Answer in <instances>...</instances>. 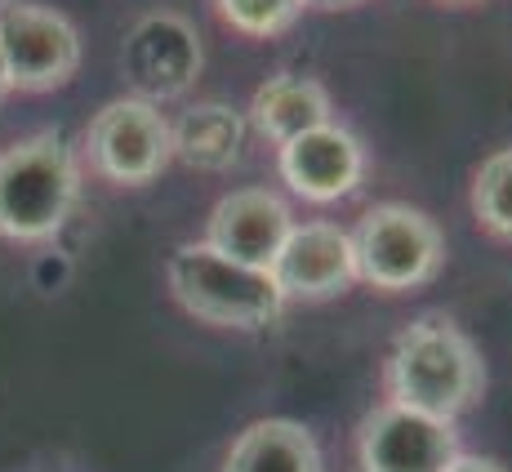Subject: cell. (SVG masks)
I'll return each instance as SVG.
<instances>
[{"label": "cell", "instance_id": "obj_1", "mask_svg": "<svg viewBox=\"0 0 512 472\" xmlns=\"http://www.w3.org/2000/svg\"><path fill=\"white\" fill-rule=\"evenodd\" d=\"M481 357L472 339L441 312L410 321L397 334L383 366L388 401L419 415H432L441 424H455L459 415L481 397Z\"/></svg>", "mask_w": 512, "mask_h": 472}, {"label": "cell", "instance_id": "obj_2", "mask_svg": "<svg viewBox=\"0 0 512 472\" xmlns=\"http://www.w3.org/2000/svg\"><path fill=\"white\" fill-rule=\"evenodd\" d=\"M170 294L196 321L223 330H263L281 317L285 294L277 290L268 268H250L219 254L205 241H187L170 254Z\"/></svg>", "mask_w": 512, "mask_h": 472}, {"label": "cell", "instance_id": "obj_3", "mask_svg": "<svg viewBox=\"0 0 512 472\" xmlns=\"http://www.w3.org/2000/svg\"><path fill=\"white\" fill-rule=\"evenodd\" d=\"M76 196L81 170L58 134H32L0 152V236L49 241L72 219Z\"/></svg>", "mask_w": 512, "mask_h": 472}, {"label": "cell", "instance_id": "obj_4", "mask_svg": "<svg viewBox=\"0 0 512 472\" xmlns=\"http://www.w3.org/2000/svg\"><path fill=\"white\" fill-rule=\"evenodd\" d=\"M352 236V259H357V281L374 285L383 294L419 290L437 277L446 259L441 228L415 205H374L361 214Z\"/></svg>", "mask_w": 512, "mask_h": 472}, {"label": "cell", "instance_id": "obj_5", "mask_svg": "<svg viewBox=\"0 0 512 472\" xmlns=\"http://www.w3.org/2000/svg\"><path fill=\"white\" fill-rule=\"evenodd\" d=\"M0 58L14 90H58L76 76L81 36L58 9L36 0H0Z\"/></svg>", "mask_w": 512, "mask_h": 472}, {"label": "cell", "instance_id": "obj_6", "mask_svg": "<svg viewBox=\"0 0 512 472\" xmlns=\"http://www.w3.org/2000/svg\"><path fill=\"white\" fill-rule=\"evenodd\" d=\"M90 143V165L103 179L125 183V188H143L170 165V121L161 116L156 103L125 94L98 107V116L85 130Z\"/></svg>", "mask_w": 512, "mask_h": 472}, {"label": "cell", "instance_id": "obj_7", "mask_svg": "<svg viewBox=\"0 0 512 472\" xmlns=\"http://www.w3.org/2000/svg\"><path fill=\"white\" fill-rule=\"evenodd\" d=\"M459 455L455 428L432 415L383 401L361 419L357 464L361 472H446Z\"/></svg>", "mask_w": 512, "mask_h": 472}, {"label": "cell", "instance_id": "obj_8", "mask_svg": "<svg viewBox=\"0 0 512 472\" xmlns=\"http://www.w3.org/2000/svg\"><path fill=\"white\" fill-rule=\"evenodd\" d=\"M125 81L134 85V98L143 103H165L192 90L201 72V41L192 23L179 14H147L134 23L121 49Z\"/></svg>", "mask_w": 512, "mask_h": 472}, {"label": "cell", "instance_id": "obj_9", "mask_svg": "<svg viewBox=\"0 0 512 472\" xmlns=\"http://www.w3.org/2000/svg\"><path fill=\"white\" fill-rule=\"evenodd\" d=\"M268 272L285 299H334L357 281L352 236L326 219L294 223Z\"/></svg>", "mask_w": 512, "mask_h": 472}, {"label": "cell", "instance_id": "obj_10", "mask_svg": "<svg viewBox=\"0 0 512 472\" xmlns=\"http://www.w3.org/2000/svg\"><path fill=\"white\" fill-rule=\"evenodd\" d=\"M277 165L281 179L294 196L312 205H330L339 196L357 192L361 170H366V152H361L357 134L343 130V125H321V130H308L299 139L277 147Z\"/></svg>", "mask_w": 512, "mask_h": 472}, {"label": "cell", "instance_id": "obj_11", "mask_svg": "<svg viewBox=\"0 0 512 472\" xmlns=\"http://www.w3.org/2000/svg\"><path fill=\"white\" fill-rule=\"evenodd\" d=\"M290 228H294V214L277 192L236 188L214 205L205 245H214V250L236 263H250V268H272Z\"/></svg>", "mask_w": 512, "mask_h": 472}, {"label": "cell", "instance_id": "obj_12", "mask_svg": "<svg viewBox=\"0 0 512 472\" xmlns=\"http://www.w3.org/2000/svg\"><path fill=\"white\" fill-rule=\"evenodd\" d=\"M250 121L263 139L281 147L299 139V134L330 125V94L312 76H272V81H263L254 90Z\"/></svg>", "mask_w": 512, "mask_h": 472}, {"label": "cell", "instance_id": "obj_13", "mask_svg": "<svg viewBox=\"0 0 512 472\" xmlns=\"http://www.w3.org/2000/svg\"><path fill=\"white\" fill-rule=\"evenodd\" d=\"M223 472H321V446L294 419H254L232 441Z\"/></svg>", "mask_w": 512, "mask_h": 472}, {"label": "cell", "instance_id": "obj_14", "mask_svg": "<svg viewBox=\"0 0 512 472\" xmlns=\"http://www.w3.org/2000/svg\"><path fill=\"white\" fill-rule=\"evenodd\" d=\"M245 121L228 103H196L170 125V152L183 165L205 174H223L241 161Z\"/></svg>", "mask_w": 512, "mask_h": 472}, {"label": "cell", "instance_id": "obj_15", "mask_svg": "<svg viewBox=\"0 0 512 472\" xmlns=\"http://www.w3.org/2000/svg\"><path fill=\"white\" fill-rule=\"evenodd\" d=\"M472 214L490 236L512 241V147L481 161L472 179Z\"/></svg>", "mask_w": 512, "mask_h": 472}, {"label": "cell", "instance_id": "obj_16", "mask_svg": "<svg viewBox=\"0 0 512 472\" xmlns=\"http://www.w3.org/2000/svg\"><path fill=\"white\" fill-rule=\"evenodd\" d=\"M219 14L245 36H277L303 14V0H219Z\"/></svg>", "mask_w": 512, "mask_h": 472}, {"label": "cell", "instance_id": "obj_17", "mask_svg": "<svg viewBox=\"0 0 512 472\" xmlns=\"http://www.w3.org/2000/svg\"><path fill=\"white\" fill-rule=\"evenodd\" d=\"M446 472H504L495 464V459H477V455H455V464H450Z\"/></svg>", "mask_w": 512, "mask_h": 472}, {"label": "cell", "instance_id": "obj_18", "mask_svg": "<svg viewBox=\"0 0 512 472\" xmlns=\"http://www.w3.org/2000/svg\"><path fill=\"white\" fill-rule=\"evenodd\" d=\"M303 5H317V9H339V5H357V0H303Z\"/></svg>", "mask_w": 512, "mask_h": 472}, {"label": "cell", "instance_id": "obj_19", "mask_svg": "<svg viewBox=\"0 0 512 472\" xmlns=\"http://www.w3.org/2000/svg\"><path fill=\"white\" fill-rule=\"evenodd\" d=\"M14 85H9V72H5V58H0V98H5Z\"/></svg>", "mask_w": 512, "mask_h": 472}, {"label": "cell", "instance_id": "obj_20", "mask_svg": "<svg viewBox=\"0 0 512 472\" xmlns=\"http://www.w3.org/2000/svg\"><path fill=\"white\" fill-rule=\"evenodd\" d=\"M455 5H464V0H455Z\"/></svg>", "mask_w": 512, "mask_h": 472}]
</instances>
